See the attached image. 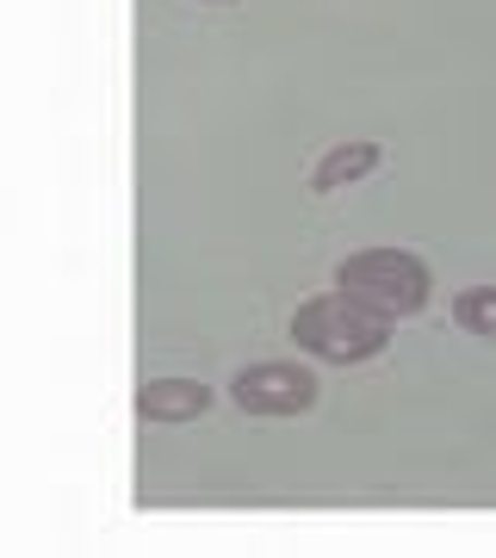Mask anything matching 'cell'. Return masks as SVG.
Returning a JSON list of instances; mask_svg holds the SVG:
<instances>
[{
  "mask_svg": "<svg viewBox=\"0 0 496 558\" xmlns=\"http://www.w3.org/2000/svg\"><path fill=\"white\" fill-rule=\"evenodd\" d=\"M211 410L205 379H143L137 385V416L143 422H198Z\"/></svg>",
  "mask_w": 496,
  "mask_h": 558,
  "instance_id": "cell-4",
  "label": "cell"
},
{
  "mask_svg": "<svg viewBox=\"0 0 496 558\" xmlns=\"http://www.w3.org/2000/svg\"><path fill=\"white\" fill-rule=\"evenodd\" d=\"M453 323L465 329V336L496 341V286H465V292L453 299Z\"/></svg>",
  "mask_w": 496,
  "mask_h": 558,
  "instance_id": "cell-6",
  "label": "cell"
},
{
  "mask_svg": "<svg viewBox=\"0 0 496 558\" xmlns=\"http://www.w3.org/2000/svg\"><path fill=\"white\" fill-rule=\"evenodd\" d=\"M292 341L311 348L317 360H336V366H360V360H378L391 348V317H378L373 304H360L354 292H323V299L298 304L292 317Z\"/></svg>",
  "mask_w": 496,
  "mask_h": 558,
  "instance_id": "cell-1",
  "label": "cell"
},
{
  "mask_svg": "<svg viewBox=\"0 0 496 558\" xmlns=\"http://www.w3.org/2000/svg\"><path fill=\"white\" fill-rule=\"evenodd\" d=\"M317 373L298 360H261V366H242L230 379V403L242 416H304V410H317Z\"/></svg>",
  "mask_w": 496,
  "mask_h": 558,
  "instance_id": "cell-3",
  "label": "cell"
},
{
  "mask_svg": "<svg viewBox=\"0 0 496 558\" xmlns=\"http://www.w3.org/2000/svg\"><path fill=\"white\" fill-rule=\"evenodd\" d=\"M373 168H378V143H341V149H329V156L317 161L311 186H317V193H336L348 180H366Z\"/></svg>",
  "mask_w": 496,
  "mask_h": 558,
  "instance_id": "cell-5",
  "label": "cell"
},
{
  "mask_svg": "<svg viewBox=\"0 0 496 558\" xmlns=\"http://www.w3.org/2000/svg\"><path fill=\"white\" fill-rule=\"evenodd\" d=\"M336 286L354 292L360 304H373L378 317H422L428 311V267L410 248H360L336 267Z\"/></svg>",
  "mask_w": 496,
  "mask_h": 558,
  "instance_id": "cell-2",
  "label": "cell"
}]
</instances>
